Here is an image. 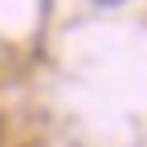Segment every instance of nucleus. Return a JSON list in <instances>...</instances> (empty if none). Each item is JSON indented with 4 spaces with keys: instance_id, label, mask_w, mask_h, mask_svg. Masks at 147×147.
<instances>
[{
    "instance_id": "nucleus-1",
    "label": "nucleus",
    "mask_w": 147,
    "mask_h": 147,
    "mask_svg": "<svg viewBox=\"0 0 147 147\" xmlns=\"http://www.w3.org/2000/svg\"><path fill=\"white\" fill-rule=\"evenodd\" d=\"M98 4H119V0H98Z\"/></svg>"
}]
</instances>
